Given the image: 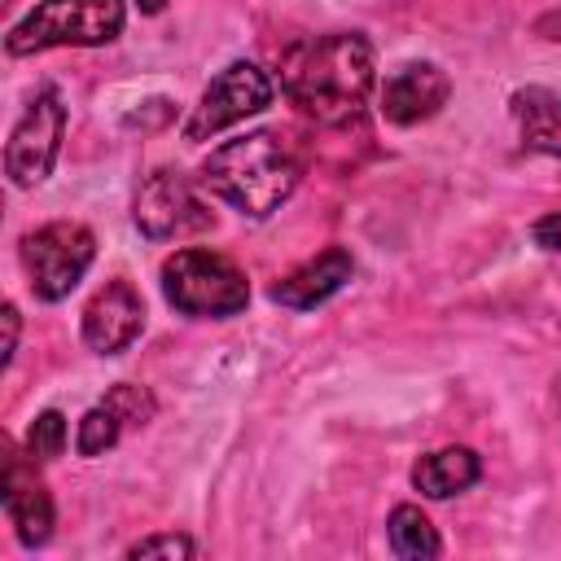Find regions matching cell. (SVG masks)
I'll list each match as a JSON object with an SVG mask.
<instances>
[{
  "mask_svg": "<svg viewBox=\"0 0 561 561\" xmlns=\"http://www.w3.org/2000/svg\"><path fill=\"white\" fill-rule=\"evenodd\" d=\"M105 403L123 416V425H145V421H153V412H158L153 394H149L145 386H131V381H118V386L105 394Z\"/></svg>",
  "mask_w": 561,
  "mask_h": 561,
  "instance_id": "ac0fdd59",
  "label": "cell"
},
{
  "mask_svg": "<svg viewBox=\"0 0 561 561\" xmlns=\"http://www.w3.org/2000/svg\"><path fill=\"white\" fill-rule=\"evenodd\" d=\"M530 237H535V245H543V250H561V210H552V215L535 219Z\"/></svg>",
  "mask_w": 561,
  "mask_h": 561,
  "instance_id": "ffe728a7",
  "label": "cell"
},
{
  "mask_svg": "<svg viewBox=\"0 0 561 561\" xmlns=\"http://www.w3.org/2000/svg\"><path fill=\"white\" fill-rule=\"evenodd\" d=\"M0 500H4V513L18 530V539L26 548H39L48 543L53 535V495L44 491V482L35 478V465H26L13 447L4 456V482H0Z\"/></svg>",
  "mask_w": 561,
  "mask_h": 561,
  "instance_id": "8fae6325",
  "label": "cell"
},
{
  "mask_svg": "<svg viewBox=\"0 0 561 561\" xmlns=\"http://www.w3.org/2000/svg\"><path fill=\"white\" fill-rule=\"evenodd\" d=\"M162 294L184 316H237L250 302V280L232 259L188 245L162 263Z\"/></svg>",
  "mask_w": 561,
  "mask_h": 561,
  "instance_id": "277c9868",
  "label": "cell"
},
{
  "mask_svg": "<svg viewBox=\"0 0 561 561\" xmlns=\"http://www.w3.org/2000/svg\"><path fill=\"white\" fill-rule=\"evenodd\" d=\"M386 535H390V548L399 557H408V561H421V557H438L443 552L438 530L430 526V517L416 504H394L390 508V522H386Z\"/></svg>",
  "mask_w": 561,
  "mask_h": 561,
  "instance_id": "9a60e30c",
  "label": "cell"
},
{
  "mask_svg": "<svg viewBox=\"0 0 561 561\" xmlns=\"http://www.w3.org/2000/svg\"><path fill=\"white\" fill-rule=\"evenodd\" d=\"M145 329V302L127 280H105L83 307V342L96 355L127 351Z\"/></svg>",
  "mask_w": 561,
  "mask_h": 561,
  "instance_id": "30bf717a",
  "label": "cell"
},
{
  "mask_svg": "<svg viewBox=\"0 0 561 561\" xmlns=\"http://www.w3.org/2000/svg\"><path fill=\"white\" fill-rule=\"evenodd\" d=\"M272 92H276V88H272L267 70H259L254 61H232V66H224V70L206 83V92H202V101L193 105V114L184 118V140H210V136H219L224 127H232V123H241V118L267 110V105H272Z\"/></svg>",
  "mask_w": 561,
  "mask_h": 561,
  "instance_id": "52a82bcc",
  "label": "cell"
},
{
  "mask_svg": "<svg viewBox=\"0 0 561 561\" xmlns=\"http://www.w3.org/2000/svg\"><path fill=\"white\" fill-rule=\"evenodd\" d=\"M285 96L324 127H351L364 118L373 92V44L359 31H329L302 39L280 61Z\"/></svg>",
  "mask_w": 561,
  "mask_h": 561,
  "instance_id": "6da1fadb",
  "label": "cell"
},
{
  "mask_svg": "<svg viewBox=\"0 0 561 561\" xmlns=\"http://www.w3.org/2000/svg\"><path fill=\"white\" fill-rule=\"evenodd\" d=\"M13 351H18V307L4 302V364L13 359Z\"/></svg>",
  "mask_w": 561,
  "mask_h": 561,
  "instance_id": "44dd1931",
  "label": "cell"
},
{
  "mask_svg": "<svg viewBox=\"0 0 561 561\" xmlns=\"http://www.w3.org/2000/svg\"><path fill=\"white\" fill-rule=\"evenodd\" d=\"M508 110H513V123H517V136L526 149L561 158V92L517 88L508 96Z\"/></svg>",
  "mask_w": 561,
  "mask_h": 561,
  "instance_id": "4fadbf2b",
  "label": "cell"
},
{
  "mask_svg": "<svg viewBox=\"0 0 561 561\" xmlns=\"http://www.w3.org/2000/svg\"><path fill=\"white\" fill-rule=\"evenodd\" d=\"M123 430H127V425H123V416L101 399L96 408H88V412H83L75 447H79V456H101V451H110V447L118 443V434H123Z\"/></svg>",
  "mask_w": 561,
  "mask_h": 561,
  "instance_id": "2e32d148",
  "label": "cell"
},
{
  "mask_svg": "<svg viewBox=\"0 0 561 561\" xmlns=\"http://www.w3.org/2000/svg\"><path fill=\"white\" fill-rule=\"evenodd\" d=\"M351 272H355L351 250L329 245V250H320L316 259H307L302 267H294L285 280H276V285H272V298H276L280 307L311 311V307L329 302V298H333V294H337V289L351 280Z\"/></svg>",
  "mask_w": 561,
  "mask_h": 561,
  "instance_id": "7c38bea8",
  "label": "cell"
},
{
  "mask_svg": "<svg viewBox=\"0 0 561 561\" xmlns=\"http://www.w3.org/2000/svg\"><path fill=\"white\" fill-rule=\"evenodd\" d=\"M123 22V0H39L22 22L9 26L4 53L31 57L44 48H96L118 39Z\"/></svg>",
  "mask_w": 561,
  "mask_h": 561,
  "instance_id": "3957f363",
  "label": "cell"
},
{
  "mask_svg": "<svg viewBox=\"0 0 561 561\" xmlns=\"http://www.w3.org/2000/svg\"><path fill=\"white\" fill-rule=\"evenodd\" d=\"M193 552H197V543H193L188 535H175V530H167V535H145V539H136V543L127 548L131 561H140V557H193Z\"/></svg>",
  "mask_w": 561,
  "mask_h": 561,
  "instance_id": "d6986e66",
  "label": "cell"
},
{
  "mask_svg": "<svg viewBox=\"0 0 561 561\" xmlns=\"http://www.w3.org/2000/svg\"><path fill=\"white\" fill-rule=\"evenodd\" d=\"M482 478V460L469 451V447H438L430 456H421L412 465V486L430 500H447V495H460L469 491L473 482Z\"/></svg>",
  "mask_w": 561,
  "mask_h": 561,
  "instance_id": "5bb4252c",
  "label": "cell"
},
{
  "mask_svg": "<svg viewBox=\"0 0 561 561\" xmlns=\"http://www.w3.org/2000/svg\"><path fill=\"white\" fill-rule=\"evenodd\" d=\"M61 136H66V105H61V92L44 83L35 88L26 114L18 118L4 145V175L13 180V188H35L48 180L61 153Z\"/></svg>",
  "mask_w": 561,
  "mask_h": 561,
  "instance_id": "8992f818",
  "label": "cell"
},
{
  "mask_svg": "<svg viewBox=\"0 0 561 561\" xmlns=\"http://www.w3.org/2000/svg\"><path fill=\"white\" fill-rule=\"evenodd\" d=\"M447 96H451V83L434 61H403L386 75V83L377 92V105H381L386 123L412 127V123L434 118L447 105Z\"/></svg>",
  "mask_w": 561,
  "mask_h": 561,
  "instance_id": "9c48e42d",
  "label": "cell"
},
{
  "mask_svg": "<svg viewBox=\"0 0 561 561\" xmlns=\"http://www.w3.org/2000/svg\"><path fill=\"white\" fill-rule=\"evenodd\" d=\"M22 267L39 302H61L96 259V237L79 219H53L22 237Z\"/></svg>",
  "mask_w": 561,
  "mask_h": 561,
  "instance_id": "5b68a950",
  "label": "cell"
},
{
  "mask_svg": "<svg viewBox=\"0 0 561 561\" xmlns=\"http://www.w3.org/2000/svg\"><path fill=\"white\" fill-rule=\"evenodd\" d=\"M136 228L149 237V241H167V237H188L197 228H210V210L197 202L193 184L171 171V167H158L140 180L136 188V210H131Z\"/></svg>",
  "mask_w": 561,
  "mask_h": 561,
  "instance_id": "ba28073f",
  "label": "cell"
},
{
  "mask_svg": "<svg viewBox=\"0 0 561 561\" xmlns=\"http://www.w3.org/2000/svg\"><path fill=\"white\" fill-rule=\"evenodd\" d=\"M66 451V416L61 412H39L31 421V434H26V456L31 460H57Z\"/></svg>",
  "mask_w": 561,
  "mask_h": 561,
  "instance_id": "e0dca14e",
  "label": "cell"
},
{
  "mask_svg": "<svg viewBox=\"0 0 561 561\" xmlns=\"http://www.w3.org/2000/svg\"><path fill=\"white\" fill-rule=\"evenodd\" d=\"M543 39H552V44H561V13H548V18H539V26H535Z\"/></svg>",
  "mask_w": 561,
  "mask_h": 561,
  "instance_id": "7402d4cb",
  "label": "cell"
},
{
  "mask_svg": "<svg viewBox=\"0 0 561 561\" xmlns=\"http://www.w3.org/2000/svg\"><path fill=\"white\" fill-rule=\"evenodd\" d=\"M140 4V13H162L167 9V0H136Z\"/></svg>",
  "mask_w": 561,
  "mask_h": 561,
  "instance_id": "603a6c76",
  "label": "cell"
},
{
  "mask_svg": "<svg viewBox=\"0 0 561 561\" xmlns=\"http://www.w3.org/2000/svg\"><path fill=\"white\" fill-rule=\"evenodd\" d=\"M298 180H302V153L276 127H259L237 140H224L202 162V184L250 219H267L298 188Z\"/></svg>",
  "mask_w": 561,
  "mask_h": 561,
  "instance_id": "7a4b0ae2",
  "label": "cell"
}]
</instances>
